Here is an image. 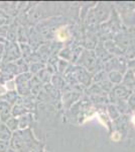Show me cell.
Segmentation results:
<instances>
[{
  "mask_svg": "<svg viewBox=\"0 0 135 152\" xmlns=\"http://www.w3.org/2000/svg\"><path fill=\"white\" fill-rule=\"evenodd\" d=\"M10 148L17 152H30L32 150V134L30 130H18L12 134L9 141Z\"/></svg>",
  "mask_w": 135,
  "mask_h": 152,
  "instance_id": "1",
  "label": "cell"
},
{
  "mask_svg": "<svg viewBox=\"0 0 135 152\" xmlns=\"http://www.w3.org/2000/svg\"><path fill=\"white\" fill-rule=\"evenodd\" d=\"M21 56L20 47L16 42H6L4 45V55H3V63H13L19 60Z\"/></svg>",
  "mask_w": 135,
  "mask_h": 152,
  "instance_id": "2",
  "label": "cell"
},
{
  "mask_svg": "<svg viewBox=\"0 0 135 152\" xmlns=\"http://www.w3.org/2000/svg\"><path fill=\"white\" fill-rule=\"evenodd\" d=\"M11 110L12 105L0 99V123H5L9 118L12 117Z\"/></svg>",
  "mask_w": 135,
  "mask_h": 152,
  "instance_id": "3",
  "label": "cell"
},
{
  "mask_svg": "<svg viewBox=\"0 0 135 152\" xmlns=\"http://www.w3.org/2000/svg\"><path fill=\"white\" fill-rule=\"evenodd\" d=\"M12 132L7 128V126L3 123H0V140L3 141H10L12 137Z\"/></svg>",
  "mask_w": 135,
  "mask_h": 152,
  "instance_id": "4",
  "label": "cell"
},
{
  "mask_svg": "<svg viewBox=\"0 0 135 152\" xmlns=\"http://www.w3.org/2000/svg\"><path fill=\"white\" fill-rule=\"evenodd\" d=\"M17 99H18V94H17L16 90H11V91H7L5 94L2 95L0 97L1 100H4V102H7L8 104H15Z\"/></svg>",
  "mask_w": 135,
  "mask_h": 152,
  "instance_id": "5",
  "label": "cell"
},
{
  "mask_svg": "<svg viewBox=\"0 0 135 152\" xmlns=\"http://www.w3.org/2000/svg\"><path fill=\"white\" fill-rule=\"evenodd\" d=\"M18 119V129L19 130H25L29 126L30 123V115H23V116L17 118Z\"/></svg>",
  "mask_w": 135,
  "mask_h": 152,
  "instance_id": "6",
  "label": "cell"
},
{
  "mask_svg": "<svg viewBox=\"0 0 135 152\" xmlns=\"http://www.w3.org/2000/svg\"><path fill=\"white\" fill-rule=\"evenodd\" d=\"M3 124L6 125L7 128L10 130L12 133H14V132H16V131H18V130H19L18 129V119L15 118V117H10L5 122V123H3Z\"/></svg>",
  "mask_w": 135,
  "mask_h": 152,
  "instance_id": "7",
  "label": "cell"
},
{
  "mask_svg": "<svg viewBox=\"0 0 135 152\" xmlns=\"http://www.w3.org/2000/svg\"><path fill=\"white\" fill-rule=\"evenodd\" d=\"M16 39H17L16 28L13 26V24H9L8 33H7V37H6V42H16Z\"/></svg>",
  "mask_w": 135,
  "mask_h": 152,
  "instance_id": "8",
  "label": "cell"
},
{
  "mask_svg": "<svg viewBox=\"0 0 135 152\" xmlns=\"http://www.w3.org/2000/svg\"><path fill=\"white\" fill-rule=\"evenodd\" d=\"M10 23V18L6 12L0 10V26H9Z\"/></svg>",
  "mask_w": 135,
  "mask_h": 152,
  "instance_id": "9",
  "label": "cell"
},
{
  "mask_svg": "<svg viewBox=\"0 0 135 152\" xmlns=\"http://www.w3.org/2000/svg\"><path fill=\"white\" fill-rule=\"evenodd\" d=\"M114 94L115 95H117L118 97H124V96H127V94H128V91L126 90V88L125 87H116L114 90Z\"/></svg>",
  "mask_w": 135,
  "mask_h": 152,
  "instance_id": "10",
  "label": "cell"
},
{
  "mask_svg": "<svg viewBox=\"0 0 135 152\" xmlns=\"http://www.w3.org/2000/svg\"><path fill=\"white\" fill-rule=\"evenodd\" d=\"M110 79H111V81H113L114 83H118L121 81L122 76L118 72H112L111 74H110Z\"/></svg>",
  "mask_w": 135,
  "mask_h": 152,
  "instance_id": "11",
  "label": "cell"
},
{
  "mask_svg": "<svg viewBox=\"0 0 135 152\" xmlns=\"http://www.w3.org/2000/svg\"><path fill=\"white\" fill-rule=\"evenodd\" d=\"M9 148H10V145L8 141L0 140V152H7Z\"/></svg>",
  "mask_w": 135,
  "mask_h": 152,
  "instance_id": "12",
  "label": "cell"
},
{
  "mask_svg": "<svg viewBox=\"0 0 135 152\" xmlns=\"http://www.w3.org/2000/svg\"><path fill=\"white\" fill-rule=\"evenodd\" d=\"M8 28H9V26H0V38H2V39H4V40H6L7 33H8Z\"/></svg>",
  "mask_w": 135,
  "mask_h": 152,
  "instance_id": "13",
  "label": "cell"
},
{
  "mask_svg": "<svg viewBox=\"0 0 135 152\" xmlns=\"http://www.w3.org/2000/svg\"><path fill=\"white\" fill-rule=\"evenodd\" d=\"M4 45H5V44H0V65L2 64V61H3V55H4Z\"/></svg>",
  "mask_w": 135,
  "mask_h": 152,
  "instance_id": "14",
  "label": "cell"
},
{
  "mask_svg": "<svg viewBox=\"0 0 135 152\" xmlns=\"http://www.w3.org/2000/svg\"><path fill=\"white\" fill-rule=\"evenodd\" d=\"M6 43V40H4V39L0 38V44H5Z\"/></svg>",
  "mask_w": 135,
  "mask_h": 152,
  "instance_id": "15",
  "label": "cell"
},
{
  "mask_svg": "<svg viewBox=\"0 0 135 152\" xmlns=\"http://www.w3.org/2000/svg\"><path fill=\"white\" fill-rule=\"evenodd\" d=\"M7 152H17L16 150H14V149H12V148H9L8 149V151H7Z\"/></svg>",
  "mask_w": 135,
  "mask_h": 152,
  "instance_id": "16",
  "label": "cell"
},
{
  "mask_svg": "<svg viewBox=\"0 0 135 152\" xmlns=\"http://www.w3.org/2000/svg\"><path fill=\"white\" fill-rule=\"evenodd\" d=\"M132 121H133V123H134V125H135V116L133 117V120H132Z\"/></svg>",
  "mask_w": 135,
  "mask_h": 152,
  "instance_id": "17",
  "label": "cell"
},
{
  "mask_svg": "<svg viewBox=\"0 0 135 152\" xmlns=\"http://www.w3.org/2000/svg\"><path fill=\"white\" fill-rule=\"evenodd\" d=\"M0 68H1V65H0Z\"/></svg>",
  "mask_w": 135,
  "mask_h": 152,
  "instance_id": "18",
  "label": "cell"
}]
</instances>
